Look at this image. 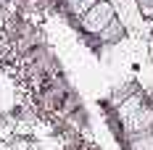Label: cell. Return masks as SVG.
<instances>
[{
  "label": "cell",
  "mask_w": 153,
  "mask_h": 150,
  "mask_svg": "<svg viewBox=\"0 0 153 150\" xmlns=\"http://www.w3.org/2000/svg\"><path fill=\"white\" fill-rule=\"evenodd\" d=\"M124 126V134L132 137V134H140V132H151L153 129V108L151 105H143L140 111H135L129 119L122 121Z\"/></svg>",
  "instance_id": "obj_2"
},
{
  "label": "cell",
  "mask_w": 153,
  "mask_h": 150,
  "mask_svg": "<svg viewBox=\"0 0 153 150\" xmlns=\"http://www.w3.org/2000/svg\"><path fill=\"white\" fill-rule=\"evenodd\" d=\"M0 27H3V11H0Z\"/></svg>",
  "instance_id": "obj_9"
},
{
  "label": "cell",
  "mask_w": 153,
  "mask_h": 150,
  "mask_svg": "<svg viewBox=\"0 0 153 150\" xmlns=\"http://www.w3.org/2000/svg\"><path fill=\"white\" fill-rule=\"evenodd\" d=\"M114 18H116V8L108 0H98L90 11H85V13L79 16V24H82V29L87 32V34H98Z\"/></svg>",
  "instance_id": "obj_1"
},
{
  "label": "cell",
  "mask_w": 153,
  "mask_h": 150,
  "mask_svg": "<svg viewBox=\"0 0 153 150\" xmlns=\"http://www.w3.org/2000/svg\"><path fill=\"white\" fill-rule=\"evenodd\" d=\"M0 53H3V42H0Z\"/></svg>",
  "instance_id": "obj_10"
},
{
  "label": "cell",
  "mask_w": 153,
  "mask_h": 150,
  "mask_svg": "<svg viewBox=\"0 0 153 150\" xmlns=\"http://www.w3.org/2000/svg\"><path fill=\"white\" fill-rule=\"evenodd\" d=\"M145 105V98H143V92H132V95H127L122 103L116 105V116H119V121H124V119H129L135 111H140Z\"/></svg>",
  "instance_id": "obj_4"
},
{
  "label": "cell",
  "mask_w": 153,
  "mask_h": 150,
  "mask_svg": "<svg viewBox=\"0 0 153 150\" xmlns=\"http://www.w3.org/2000/svg\"><path fill=\"white\" fill-rule=\"evenodd\" d=\"M63 3L69 5V11H71L74 16H82L85 11H90L92 5L98 3V0H63Z\"/></svg>",
  "instance_id": "obj_6"
},
{
  "label": "cell",
  "mask_w": 153,
  "mask_h": 150,
  "mask_svg": "<svg viewBox=\"0 0 153 150\" xmlns=\"http://www.w3.org/2000/svg\"><path fill=\"white\" fill-rule=\"evenodd\" d=\"M127 150H153V129L127 137Z\"/></svg>",
  "instance_id": "obj_5"
},
{
  "label": "cell",
  "mask_w": 153,
  "mask_h": 150,
  "mask_svg": "<svg viewBox=\"0 0 153 150\" xmlns=\"http://www.w3.org/2000/svg\"><path fill=\"white\" fill-rule=\"evenodd\" d=\"M95 37H98L103 45H116V42H122L124 37H127V29H124V24L119 21V18H114V21H108Z\"/></svg>",
  "instance_id": "obj_3"
},
{
  "label": "cell",
  "mask_w": 153,
  "mask_h": 150,
  "mask_svg": "<svg viewBox=\"0 0 153 150\" xmlns=\"http://www.w3.org/2000/svg\"><path fill=\"white\" fill-rule=\"evenodd\" d=\"M135 3H137L140 13L145 16V18H151V16H153V0H135Z\"/></svg>",
  "instance_id": "obj_7"
},
{
  "label": "cell",
  "mask_w": 153,
  "mask_h": 150,
  "mask_svg": "<svg viewBox=\"0 0 153 150\" xmlns=\"http://www.w3.org/2000/svg\"><path fill=\"white\" fill-rule=\"evenodd\" d=\"M145 24H148V29L153 32V16H151V18H145Z\"/></svg>",
  "instance_id": "obj_8"
}]
</instances>
